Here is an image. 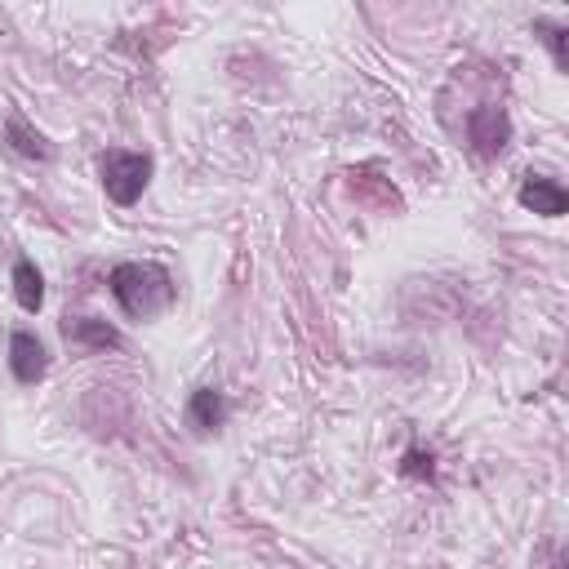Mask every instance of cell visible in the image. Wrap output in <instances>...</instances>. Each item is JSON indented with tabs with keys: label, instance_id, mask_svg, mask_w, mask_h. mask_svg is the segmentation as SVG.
<instances>
[{
	"label": "cell",
	"instance_id": "obj_1",
	"mask_svg": "<svg viewBox=\"0 0 569 569\" xmlns=\"http://www.w3.org/2000/svg\"><path fill=\"white\" fill-rule=\"evenodd\" d=\"M107 284H111V298L120 302V311L133 320H151L178 298L173 276L160 262H116Z\"/></svg>",
	"mask_w": 569,
	"mask_h": 569
},
{
	"label": "cell",
	"instance_id": "obj_2",
	"mask_svg": "<svg viewBox=\"0 0 569 569\" xmlns=\"http://www.w3.org/2000/svg\"><path fill=\"white\" fill-rule=\"evenodd\" d=\"M98 178H102V187L116 204H133L151 182V156L111 147V151L98 156Z\"/></svg>",
	"mask_w": 569,
	"mask_h": 569
},
{
	"label": "cell",
	"instance_id": "obj_3",
	"mask_svg": "<svg viewBox=\"0 0 569 569\" xmlns=\"http://www.w3.org/2000/svg\"><path fill=\"white\" fill-rule=\"evenodd\" d=\"M467 138L476 142V151L480 156H502L507 151V142H511V120H507V111L502 107H476L471 116H467Z\"/></svg>",
	"mask_w": 569,
	"mask_h": 569
},
{
	"label": "cell",
	"instance_id": "obj_4",
	"mask_svg": "<svg viewBox=\"0 0 569 569\" xmlns=\"http://www.w3.org/2000/svg\"><path fill=\"white\" fill-rule=\"evenodd\" d=\"M9 369H13V378H18L22 387H31V382L44 378L49 351H44V342H40L31 329H18V333L9 338Z\"/></svg>",
	"mask_w": 569,
	"mask_h": 569
},
{
	"label": "cell",
	"instance_id": "obj_5",
	"mask_svg": "<svg viewBox=\"0 0 569 569\" xmlns=\"http://www.w3.org/2000/svg\"><path fill=\"white\" fill-rule=\"evenodd\" d=\"M62 338H67L71 347H80V351H107V347H120V342H124L120 329H111V325L98 320V316H67V320H62Z\"/></svg>",
	"mask_w": 569,
	"mask_h": 569
},
{
	"label": "cell",
	"instance_id": "obj_6",
	"mask_svg": "<svg viewBox=\"0 0 569 569\" xmlns=\"http://www.w3.org/2000/svg\"><path fill=\"white\" fill-rule=\"evenodd\" d=\"M516 200H520L529 213H542V218H560V213L569 209V196H565V187H560L556 178H533V173L520 182Z\"/></svg>",
	"mask_w": 569,
	"mask_h": 569
},
{
	"label": "cell",
	"instance_id": "obj_7",
	"mask_svg": "<svg viewBox=\"0 0 569 569\" xmlns=\"http://www.w3.org/2000/svg\"><path fill=\"white\" fill-rule=\"evenodd\" d=\"M187 422H191L200 436L218 431V427L227 422V400H222V391H213V387L191 391V400H187Z\"/></svg>",
	"mask_w": 569,
	"mask_h": 569
},
{
	"label": "cell",
	"instance_id": "obj_8",
	"mask_svg": "<svg viewBox=\"0 0 569 569\" xmlns=\"http://www.w3.org/2000/svg\"><path fill=\"white\" fill-rule=\"evenodd\" d=\"M4 138H9V147H13L18 156H27V160H53V142H49L40 129H31L18 111L4 120Z\"/></svg>",
	"mask_w": 569,
	"mask_h": 569
},
{
	"label": "cell",
	"instance_id": "obj_9",
	"mask_svg": "<svg viewBox=\"0 0 569 569\" xmlns=\"http://www.w3.org/2000/svg\"><path fill=\"white\" fill-rule=\"evenodd\" d=\"M13 293H18V307L31 311V316L44 307V280H40V271H36L31 258H18L13 262Z\"/></svg>",
	"mask_w": 569,
	"mask_h": 569
},
{
	"label": "cell",
	"instance_id": "obj_10",
	"mask_svg": "<svg viewBox=\"0 0 569 569\" xmlns=\"http://www.w3.org/2000/svg\"><path fill=\"white\" fill-rule=\"evenodd\" d=\"M533 31H542V40H547V49H551V58H556V67H565V27L560 22H533Z\"/></svg>",
	"mask_w": 569,
	"mask_h": 569
}]
</instances>
